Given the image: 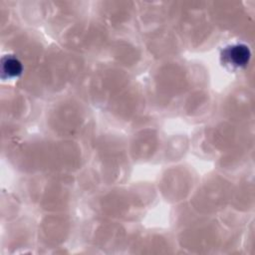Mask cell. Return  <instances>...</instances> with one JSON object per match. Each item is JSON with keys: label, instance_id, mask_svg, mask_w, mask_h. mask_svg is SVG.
Returning a JSON list of instances; mask_svg holds the SVG:
<instances>
[{"label": "cell", "instance_id": "cell-1", "mask_svg": "<svg viewBox=\"0 0 255 255\" xmlns=\"http://www.w3.org/2000/svg\"><path fill=\"white\" fill-rule=\"evenodd\" d=\"M226 58L234 66H244L250 58L249 49L244 45H235L227 49Z\"/></svg>", "mask_w": 255, "mask_h": 255}, {"label": "cell", "instance_id": "cell-2", "mask_svg": "<svg viewBox=\"0 0 255 255\" xmlns=\"http://www.w3.org/2000/svg\"><path fill=\"white\" fill-rule=\"evenodd\" d=\"M2 71L7 77H15L21 73L22 66L17 59L7 56L2 61Z\"/></svg>", "mask_w": 255, "mask_h": 255}]
</instances>
